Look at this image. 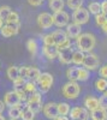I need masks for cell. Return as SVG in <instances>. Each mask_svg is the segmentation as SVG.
Listing matches in <instances>:
<instances>
[{
	"mask_svg": "<svg viewBox=\"0 0 107 120\" xmlns=\"http://www.w3.org/2000/svg\"><path fill=\"white\" fill-rule=\"evenodd\" d=\"M78 72H80V67H70L66 71V77L69 78V81L77 82L78 81Z\"/></svg>",
	"mask_w": 107,
	"mask_h": 120,
	"instance_id": "7402d4cb",
	"label": "cell"
},
{
	"mask_svg": "<svg viewBox=\"0 0 107 120\" xmlns=\"http://www.w3.org/2000/svg\"><path fill=\"white\" fill-rule=\"evenodd\" d=\"M24 89H25V91H27L29 95L33 94V93H35V91H36V89H37V86H36V82H31V81L25 82V84H24Z\"/></svg>",
	"mask_w": 107,
	"mask_h": 120,
	"instance_id": "d6a6232c",
	"label": "cell"
},
{
	"mask_svg": "<svg viewBox=\"0 0 107 120\" xmlns=\"http://www.w3.org/2000/svg\"><path fill=\"white\" fill-rule=\"evenodd\" d=\"M72 55H73V51L72 48H67V49H63V51H59L58 53V59L61 64L69 65L72 63Z\"/></svg>",
	"mask_w": 107,
	"mask_h": 120,
	"instance_id": "4fadbf2b",
	"label": "cell"
},
{
	"mask_svg": "<svg viewBox=\"0 0 107 120\" xmlns=\"http://www.w3.org/2000/svg\"><path fill=\"white\" fill-rule=\"evenodd\" d=\"M100 107V103H99V98H96L94 96H87L84 98V108L88 109L89 112H93L95 111L96 108Z\"/></svg>",
	"mask_w": 107,
	"mask_h": 120,
	"instance_id": "9a60e30c",
	"label": "cell"
},
{
	"mask_svg": "<svg viewBox=\"0 0 107 120\" xmlns=\"http://www.w3.org/2000/svg\"><path fill=\"white\" fill-rule=\"evenodd\" d=\"M71 111V108L69 106V103H66V102H60V103H58V114L59 115H69Z\"/></svg>",
	"mask_w": 107,
	"mask_h": 120,
	"instance_id": "484cf974",
	"label": "cell"
},
{
	"mask_svg": "<svg viewBox=\"0 0 107 120\" xmlns=\"http://www.w3.org/2000/svg\"><path fill=\"white\" fill-rule=\"evenodd\" d=\"M7 24H18L19 23V15L16 11H11V13L8 15V17L5 21Z\"/></svg>",
	"mask_w": 107,
	"mask_h": 120,
	"instance_id": "f546056e",
	"label": "cell"
},
{
	"mask_svg": "<svg viewBox=\"0 0 107 120\" xmlns=\"http://www.w3.org/2000/svg\"><path fill=\"white\" fill-rule=\"evenodd\" d=\"M66 35L69 38H76L77 36H80L82 34V29L81 25L76 24V23H71L66 25Z\"/></svg>",
	"mask_w": 107,
	"mask_h": 120,
	"instance_id": "5bb4252c",
	"label": "cell"
},
{
	"mask_svg": "<svg viewBox=\"0 0 107 120\" xmlns=\"http://www.w3.org/2000/svg\"><path fill=\"white\" fill-rule=\"evenodd\" d=\"M0 120H6V119H5V118L1 115V114H0Z\"/></svg>",
	"mask_w": 107,
	"mask_h": 120,
	"instance_id": "c3c4849f",
	"label": "cell"
},
{
	"mask_svg": "<svg viewBox=\"0 0 107 120\" xmlns=\"http://www.w3.org/2000/svg\"><path fill=\"white\" fill-rule=\"evenodd\" d=\"M10 120H17V119H11V118H10Z\"/></svg>",
	"mask_w": 107,
	"mask_h": 120,
	"instance_id": "f907efd6",
	"label": "cell"
},
{
	"mask_svg": "<svg viewBox=\"0 0 107 120\" xmlns=\"http://www.w3.org/2000/svg\"><path fill=\"white\" fill-rule=\"evenodd\" d=\"M37 25L42 29H50L53 25V16L48 12H42L37 16Z\"/></svg>",
	"mask_w": 107,
	"mask_h": 120,
	"instance_id": "9c48e42d",
	"label": "cell"
},
{
	"mask_svg": "<svg viewBox=\"0 0 107 120\" xmlns=\"http://www.w3.org/2000/svg\"><path fill=\"white\" fill-rule=\"evenodd\" d=\"M24 84H25V78H23V77H17L13 81L15 88L16 86H24Z\"/></svg>",
	"mask_w": 107,
	"mask_h": 120,
	"instance_id": "74e56055",
	"label": "cell"
},
{
	"mask_svg": "<svg viewBox=\"0 0 107 120\" xmlns=\"http://www.w3.org/2000/svg\"><path fill=\"white\" fill-rule=\"evenodd\" d=\"M12 11V8L7 6V5H4V6H0V18L3 19V21L5 22L6 21V18L8 17V15L11 13Z\"/></svg>",
	"mask_w": 107,
	"mask_h": 120,
	"instance_id": "4dcf8cb0",
	"label": "cell"
},
{
	"mask_svg": "<svg viewBox=\"0 0 107 120\" xmlns=\"http://www.w3.org/2000/svg\"><path fill=\"white\" fill-rule=\"evenodd\" d=\"M19 23L18 24H5L3 25V28L0 29V34H1L4 37H11L13 35H17L19 31Z\"/></svg>",
	"mask_w": 107,
	"mask_h": 120,
	"instance_id": "7c38bea8",
	"label": "cell"
},
{
	"mask_svg": "<svg viewBox=\"0 0 107 120\" xmlns=\"http://www.w3.org/2000/svg\"><path fill=\"white\" fill-rule=\"evenodd\" d=\"M101 12L105 16H107V0H105V1L101 3Z\"/></svg>",
	"mask_w": 107,
	"mask_h": 120,
	"instance_id": "7bdbcfd3",
	"label": "cell"
},
{
	"mask_svg": "<svg viewBox=\"0 0 107 120\" xmlns=\"http://www.w3.org/2000/svg\"><path fill=\"white\" fill-rule=\"evenodd\" d=\"M101 28H102V31L105 33V34H107V18H106V21H105V23L101 25Z\"/></svg>",
	"mask_w": 107,
	"mask_h": 120,
	"instance_id": "f6af8a7d",
	"label": "cell"
},
{
	"mask_svg": "<svg viewBox=\"0 0 107 120\" xmlns=\"http://www.w3.org/2000/svg\"><path fill=\"white\" fill-rule=\"evenodd\" d=\"M76 45H77L78 51H81L83 53H90L95 48L96 38L90 33H84L76 37Z\"/></svg>",
	"mask_w": 107,
	"mask_h": 120,
	"instance_id": "6da1fadb",
	"label": "cell"
},
{
	"mask_svg": "<svg viewBox=\"0 0 107 120\" xmlns=\"http://www.w3.org/2000/svg\"><path fill=\"white\" fill-rule=\"evenodd\" d=\"M82 65L84 66V68L90 70V71H94V70H96L100 66V60H99L98 55H95V54H93L90 52V53L84 54V59H83Z\"/></svg>",
	"mask_w": 107,
	"mask_h": 120,
	"instance_id": "8992f818",
	"label": "cell"
},
{
	"mask_svg": "<svg viewBox=\"0 0 107 120\" xmlns=\"http://www.w3.org/2000/svg\"><path fill=\"white\" fill-rule=\"evenodd\" d=\"M21 112H22V108L19 106L10 107L8 108V116L11 119H18V118H21Z\"/></svg>",
	"mask_w": 107,
	"mask_h": 120,
	"instance_id": "4316f807",
	"label": "cell"
},
{
	"mask_svg": "<svg viewBox=\"0 0 107 120\" xmlns=\"http://www.w3.org/2000/svg\"><path fill=\"white\" fill-rule=\"evenodd\" d=\"M6 75H7V77H8L10 81L13 82L17 77H19V68H18L17 66H10V67L7 68Z\"/></svg>",
	"mask_w": 107,
	"mask_h": 120,
	"instance_id": "d4e9b609",
	"label": "cell"
},
{
	"mask_svg": "<svg viewBox=\"0 0 107 120\" xmlns=\"http://www.w3.org/2000/svg\"><path fill=\"white\" fill-rule=\"evenodd\" d=\"M66 5L71 10H77L83 6V0H66Z\"/></svg>",
	"mask_w": 107,
	"mask_h": 120,
	"instance_id": "1f68e13d",
	"label": "cell"
},
{
	"mask_svg": "<svg viewBox=\"0 0 107 120\" xmlns=\"http://www.w3.org/2000/svg\"><path fill=\"white\" fill-rule=\"evenodd\" d=\"M88 11H89V13H92V15H94V16L101 13V4L98 3V1H92V3H89V5H88Z\"/></svg>",
	"mask_w": 107,
	"mask_h": 120,
	"instance_id": "603a6c76",
	"label": "cell"
},
{
	"mask_svg": "<svg viewBox=\"0 0 107 120\" xmlns=\"http://www.w3.org/2000/svg\"><path fill=\"white\" fill-rule=\"evenodd\" d=\"M42 112H43V115L47 118V119H55L58 115V103H54V102H48L46 103L43 107H42Z\"/></svg>",
	"mask_w": 107,
	"mask_h": 120,
	"instance_id": "8fae6325",
	"label": "cell"
},
{
	"mask_svg": "<svg viewBox=\"0 0 107 120\" xmlns=\"http://www.w3.org/2000/svg\"><path fill=\"white\" fill-rule=\"evenodd\" d=\"M70 21V16L65 11H59V12H54L53 15V24L58 28H63L69 24Z\"/></svg>",
	"mask_w": 107,
	"mask_h": 120,
	"instance_id": "ba28073f",
	"label": "cell"
},
{
	"mask_svg": "<svg viewBox=\"0 0 107 120\" xmlns=\"http://www.w3.org/2000/svg\"><path fill=\"white\" fill-rule=\"evenodd\" d=\"M99 76H100L101 78H106V79H107V65H103V66L100 67V70H99Z\"/></svg>",
	"mask_w": 107,
	"mask_h": 120,
	"instance_id": "ab89813d",
	"label": "cell"
},
{
	"mask_svg": "<svg viewBox=\"0 0 107 120\" xmlns=\"http://www.w3.org/2000/svg\"><path fill=\"white\" fill-rule=\"evenodd\" d=\"M95 88L100 93H103L105 90L107 89V79L106 78H99V79H96V82H95Z\"/></svg>",
	"mask_w": 107,
	"mask_h": 120,
	"instance_id": "83f0119b",
	"label": "cell"
},
{
	"mask_svg": "<svg viewBox=\"0 0 107 120\" xmlns=\"http://www.w3.org/2000/svg\"><path fill=\"white\" fill-rule=\"evenodd\" d=\"M34 118H35V112L28 106H25L21 112V119L22 120H34Z\"/></svg>",
	"mask_w": 107,
	"mask_h": 120,
	"instance_id": "44dd1931",
	"label": "cell"
},
{
	"mask_svg": "<svg viewBox=\"0 0 107 120\" xmlns=\"http://www.w3.org/2000/svg\"><path fill=\"white\" fill-rule=\"evenodd\" d=\"M18 68H19V77L27 78V75H28V68H29V66H22V67H18Z\"/></svg>",
	"mask_w": 107,
	"mask_h": 120,
	"instance_id": "60d3db41",
	"label": "cell"
},
{
	"mask_svg": "<svg viewBox=\"0 0 107 120\" xmlns=\"http://www.w3.org/2000/svg\"><path fill=\"white\" fill-rule=\"evenodd\" d=\"M52 36H53L55 46L61 43L63 41H65L66 38H69V37H67V35H66V33L64 31V30H61V29H58V30H55V31H53L52 33Z\"/></svg>",
	"mask_w": 107,
	"mask_h": 120,
	"instance_id": "ac0fdd59",
	"label": "cell"
},
{
	"mask_svg": "<svg viewBox=\"0 0 107 120\" xmlns=\"http://www.w3.org/2000/svg\"><path fill=\"white\" fill-rule=\"evenodd\" d=\"M21 97L18 96V94L15 91V90H11V91H7L4 96V103L7 107H15V106H19L21 105Z\"/></svg>",
	"mask_w": 107,
	"mask_h": 120,
	"instance_id": "30bf717a",
	"label": "cell"
},
{
	"mask_svg": "<svg viewBox=\"0 0 107 120\" xmlns=\"http://www.w3.org/2000/svg\"><path fill=\"white\" fill-rule=\"evenodd\" d=\"M42 42H43V45H46V46H55L52 34H46V35H43V36H42Z\"/></svg>",
	"mask_w": 107,
	"mask_h": 120,
	"instance_id": "e575fe53",
	"label": "cell"
},
{
	"mask_svg": "<svg viewBox=\"0 0 107 120\" xmlns=\"http://www.w3.org/2000/svg\"><path fill=\"white\" fill-rule=\"evenodd\" d=\"M89 16H90V13L88 11V8H84L82 6V7H80V8H77V10L73 11V13H72V21H73V23L78 24V25H83L85 23H88Z\"/></svg>",
	"mask_w": 107,
	"mask_h": 120,
	"instance_id": "277c9868",
	"label": "cell"
},
{
	"mask_svg": "<svg viewBox=\"0 0 107 120\" xmlns=\"http://www.w3.org/2000/svg\"><path fill=\"white\" fill-rule=\"evenodd\" d=\"M40 75H41V71H40V70H38L37 67H31V66H29V68H28V75H27L28 81L37 82V79H38V77H40Z\"/></svg>",
	"mask_w": 107,
	"mask_h": 120,
	"instance_id": "d6986e66",
	"label": "cell"
},
{
	"mask_svg": "<svg viewBox=\"0 0 107 120\" xmlns=\"http://www.w3.org/2000/svg\"><path fill=\"white\" fill-rule=\"evenodd\" d=\"M53 82H54L53 76L48 72H43V73L40 75L36 83H37L38 89H40L41 93H47V91H50V89L52 88Z\"/></svg>",
	"mask_w": 107,
	"mask_h": 120,
	"instance_id": "3957f363",
	"label": "cell"
},
{
	"mask_svg": "<svg viewBox=\"0 0 107 120\" xmlns=\"http://www.w3.org/2000/svg\"><path fill=\"white\" fill-rule=\"evenodd\" d=\"M27 48L29 53H30L31 55H35L37 53V49H38V45H37V41L34 38H30L27 41Z\"/></svg>",
	"mask_w": 107,
	"mask_h": 120,
	"instance_id": "cb8c5ba5",
	"label": "cell"
},
{
	"mask_svg": "<svg viewBox=\"0 0 107 120\" xmlns=\"http://www.w3.org/2000/svg\"><path fill=\"white\" fill-rule=\"evenodd\" d=\"M27 106L33 109L35 113L40 112L42 109V100H41V94L40 93H33L28 96V100H27Z\"/></svg>",
	"mask_w": 107,
	"mask_h": 120,
	"instance_id": "5b68a950",
	"label": "cell"
},
{
	"mask_svg": "<svg viewBox=\"0 0 107 120\" xmlns=\"http://www.w3.org/2000/svg\"><path fill=\"white\" fill-rule=\"evenodd\" d=\"M99 103H100V107L106 109L107 111V96L106 95H102L100 98H99Z\"/></svg>",
	"mask_w": 107,
	"mask_h": 120,
	"instance_id": "f35d334b",
	"label": "cell"
},
{
	"mask_svg": "<svg viewBox=\"0 0 107 120\" xmlns=\"http://www.w3.org/2000/svg\"><path fill=\"white\" fill-rule=\"evenodd\" d=\"M103 95H106V96H107V89H106L105 91H103Z\"/></svg>",
	"mask_w": 107,
	"mask_h": 120,
	"instance_id": "681fc988",
	"label": "cell"
},
{
	"mask_svg": "<svg viewBox=\"0 0 107 120\" xmlns=\"http://www.w3.org/2000/svg\"><path fill=\"white\" fill-rule=\"evenodd\" d=\"M28 3H29V5H31V6H35V7H37V6L42 5L43 0H28Z\"/></svg>",
	"mask_w": 107,
	"mask_h": 120,
	"instance_id": "b9f144b4",
	"label": "cell"
},
{
	"mask_svg": "<svg viewBox=\"0 0 107 120\" xmlns=\"http://www.w3.org/2000/svg\"><path fill=\"white\" fill-rule=\"evenodd\" d=\"M90 116L93 120H107V111L101 107L96 108L95 111L90 112Z\"/></svg>",
	"mask_w": 107,
	"mask_h": 120,
	"instance_id": "e0dca14e",
	"label": "cell"
},
{
	"mask_svg": "<svg viewBox=\"0 0 107 120\" xmlns=\"http://www.w3.org/2000/svg\"><path fill=\"white\" fill-rule=\"evenodd\" d=\"M105 21H106V16H105V15H103L102 12L95 16V22H96V25L101 26V25H102V24L105 23Z\"/></svg>",
	"mask_w": 107,
	"mask_h": 120,
	"instance_id": "8d00e7d4",
	"label": "cell"
},
{
	"mask_svg": "<svg viewBox=\"0 0 107 120\" xmlns=\"http://www.w3.org/2000/svg\"><path fill=\"white\" fill-rule=\"evenodd\" d=\"M81 93V86L78 85L77 82H72V81H69L67 83L64 84L63 89H61V94L67 100H75L78 97Z\"/></svg>",
	"mask_w": 107,
	"mask_h": 120,
	"instance_id": "7a4b0ae2",
	"label": "cell"
},
{
	"mask_svg": "<svg viewBox=\"0 0 107 120\" xmlns=\"http://www.w3.org/2000/svg\"><path fill=\"white\" fill-rule=\"evenodd\" d=\"M83 59H84V53H83V52H81V51L73 52V55H72V63H73V64H76V65H82Z\"/></svg>",
	"mask_w": 107,
	"mask_h": 120,
	"instance_id": "f1b7e54d",
	"label": "cell"
},
{
	"mask_svg": "<svg viewBox=\"0 0 107 120\" xmlns=\"http://www.w3.org/2000/svg\"><path fill=\"white\" fill-rule=\"evenodd\" d=\"M53 120H69V118L67 116H65V115H58L55 119H53Z\"/></svg>",
	"mask_w": 107,
	"mask_h": 120,
	"instance_id": "bcb514c9",
	"label": "cell"
},
{
	"mask_svg": "<svg viewBox=\"0 0 107 120\" xmlns=\"http://www.w3.org/2000/svg\"><path fill=\"white\" fill-rule=\"evenodd\" d=\"M3 25H4V21H3V19H1V18H0V29H1V28H3Z\"/></svg>",
	"mask_w": 107,
	"mask_h": 120,
	"instance_id": "7dc6e473",
	"label": "cell"
},
{
	"mask_svg": "<svg viewBox=\"0 0 107 120\" xmlns=\"http://www.w3.org/2000/svg\"><path fill=\"white\" fill-rule=\"evenodd\" d=\"M71 120H88L89 119V111L84 107H73L69 113Z\"/></svg>",
	"mask_w": 107,
	"mask_h": 120,
	"instance_id": "52a82bcc",
	"label": "cell"
},
{
	"mask_svg": "<svg viewBox=\"0 0 107 120\" xmlns=\"http://www.w3.org/2000/svg\"><path fill=\"white\" fill-rule=\"evenodd\" d=\"M42 53H43V55L47 59L53 60V59L58 58V53H59V51H58V48L55 46H46V45H43Z\"/></svg>",
	"mask_w": 107,
	"mask_h": 120,
	"instance_id": "2e32d148",
	"label": "cell"
},
{
	"mask_svg": "<svg viewBox=\"0 0 107 120\" xmlns=\"http://www.w3.org/2000/svg\"><path fill=\"white\" fill-rule=\"evenodd\" d=\"M48 6H50V8L53 12H59L64 10L65 3H64V0H50Z\"/></svg>",
	"mask_w": 107,
	"mask_h": 120,
	"instance_id": "ffe728a7",
	"label": "cell"
},
{
	"mask_svg": "<svg viewBox=\"0 0 107 120\" xmlns=\"http://www.w3.org/2000/svg\"><path fill=\"white\" fill-rule=\"evenodd\" d=\"M5 103H4V101H1L0 100V114H3V112H4V109H5Z\"/></svg>",
	"mask_w": 107,
	"mask_h": 120,
	"instance_id": "ee69618b",
	"label": "cell"
},
{
	"mask_svg": "<svg viewBox=\"0 0 107 120\" xmlns=\"http://www.w3.org/2000/svg\"><path fill=\"white\" fill-rule=\"evenodd\" d=\"M55 47L58 48V51H63V49L70 48V47H71V40H70V38H66L65 41H63V42L59 43V45H57Z\"/></svg>",
	"mask_w": 107,
	"mask_h": 120,
	"instance_id": "d590c367",
	"label": "cell"
},
{
	"mask_svg": "<svg viewBox=\"0 0 107 120\" xmlns=\"http://www.w3.org/2000/svg\"><path fill=\"white\" fill-rule=\"evenodd\" d=\"M89 78V70H87L84 67H80V72H78V81L85 82Z\"/></svg>",
	"mask_w": 107,
	"mask_h": 120,
	"instance_id": "836d02e7",
	"label": "cell"
}]
</instances>
